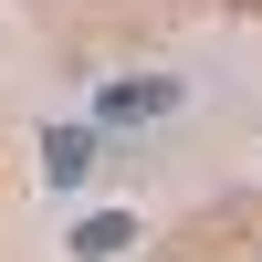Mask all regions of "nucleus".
I'll list each match as a JSON object with an SVG mask.
<instances>
[{"instance_id":"nucleus-1","label":"nucleus","mask_w":262,"mask_h":262,"mask_svg":"<svg viewBox=\"0 0 262 262\" xmlns=\"http://www.w3.org/2000/svg\"><path fill=\"white\" fill-rule=\"evenodd\" d=\"M84 168H95V126H53V137H42V179L84 189Z\"/></svg>"},{"instance_id":"nucleus-2","label":"nucleus","mask_w":262,"mask_h":262,"mask_svg":"<svg viewBox=\"0 0 262 262\" xmlns=\"http://www.w3.org/2000/svg\"><path fill=\"white\" fill-rule=\"evenodd\" d=\"M126 242H137V221H116V210H105V221H84V231H74V262H116Z\"/></svg>"},{"instance_id":"nucleus-3","label":"nucleus","mask_w":262,"mask_h":262,"mask_svg":"<svg viewBox=\"0 0 262 262\" xmlns=\"http://www.w3.org/2000/svg\"><path fill=\"white\" fill-rule=\"evenodd\" d=\"M179 84H105V116H168Z\"/></svg>"}]
</instances>
